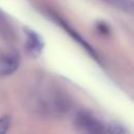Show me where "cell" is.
I'll list each match as a JSON object with an SVG mask.
<instances>
[{"instance_id":"cell-2","label":"cell","mask_w":134,"mask_h":134,"mask_svg":"<svg viewBox=\"0 0 134 134\" xmlns=\"http://www.w3.org/2000/svg\"><path fill=\"white\" fill-rule=\"evenodd\" d=\"M19 66V57L15 52H7L0 57V75L14 73Z\"/></svg>"},{"instance_id":"cell-3","label":"cell","mask_w":134,"mask_h":134,"mask_svg":"<svg viewBox=\"0 0 134 134\" xmlns=\"http://www.w3.org/2000/svg\"><path fill=\"white\" fill-rule=\"evenodd\" d=\"M25 45L27 50L32 54H39L43 48V41L40 36L31 29H25Z\"/></svg>"},{"instance_id":"cell-4","label":"cell","mask_w":134,"mask_h":134,"mask_svg":"<svg viewBox=\"0 0 134 134\" xmlns=\"http://www.w3.org/2000/svg\"><path fill=\"white\" fill-rule=\"evenodd\" d=\"M102 2L119 10L134 14V0H100Z\"/></svg>"},{"instance_id":"cell-5","label":"cell","mask_w":134,"mask_h":134,"mask_svg":"<svg viewBox=\"0 0 134 134\" xmlns=\"http://www.w3.org/2000/svg\"><path fill=\"white\" fill-rule=\"evenodd\" d=\"M10 125V117L9 116H3L0 118V134L5 133Z\"/></svg>"},{"instance_id":"cell-1","label":"cell","mask_w":134,"mask_h":134,"mask_svg":"<svg viewBox=\"0 0 134 134\" xmlns=\"http://www.w3.org/2000/svg\"><path fill=\"white\" fill-rule=\"evenodd\" d=\"M76 127L86 133H103L106 131V127L96 117L89 113H80L75 118Z\"/></svg>"}]
</instances>
